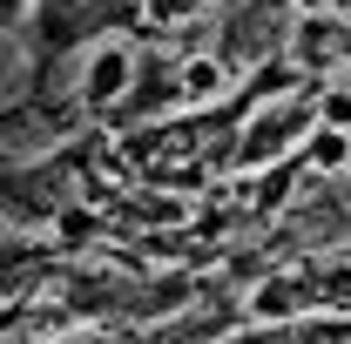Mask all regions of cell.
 <instances>
[{
    "instance_id": "1",
    "label": "cell",
    "mask_w": 351,
    "mask_h": 344,
    "mask_svg": "<svg viewBox=\"0 0 351 344\" xmlns=\"http://www.w3.org/2000/svg\"><path fill=\"white\" fill-rule=\"evenodd\" d=\"M182 82H189V95H210V88H217V68H196V75H182Z\"/></svg>"
}]
</instances>
